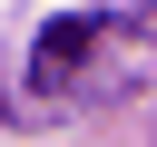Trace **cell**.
I'll return each instance as SVG.
<instances>
[{
	"label": "cell",
	"mask_w": 157,
	"mask_h": 147,
	"mask_svg": "<svg viewBox=\"0 0 157 147\" xmlns=\"http://www.w3.org/2000/svg\"><path fill=\"white\" fill-rule=\"evenodd\" d=\"M88 39H98V20H49L39 49H29V69H39V78H69V69L88 59Z\"/></svg>",
	"instance_id": "6da1fadb"
}]
</instances>
